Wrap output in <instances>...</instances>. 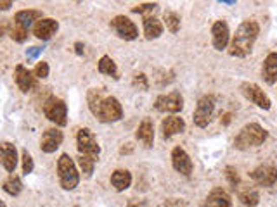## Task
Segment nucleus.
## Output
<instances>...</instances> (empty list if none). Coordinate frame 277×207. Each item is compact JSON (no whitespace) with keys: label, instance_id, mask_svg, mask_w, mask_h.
Instances as JSON below:
<instances>
[{"label":"nucleus","instance_id":"nucleus-22","mask_svg":"<svg viewBox=\"0 0 277 207\" xmlns=\"http://www.w3.org/2000/svg\"><path fill=\"white\" fill-rule=\"evenodd\" d=\"M111 185L116 192H125L132 185V175L127 170H116L111 175Z\"/></svg>","mask_w":277,"mask_h":207},{"label":"nucleus","instance_id":"nucleus-42","mask_svg":"<svg viewBox=\"0 0 277 207\" xmlns=\"http://www.w3.org/2000/svg\"><path fill=\"white\" fill-rule=\"evenodd\" d=\"M218 4H225V6H234V4H236V0H220Z\"/></svg>","mask_w":277,"mask_h":207},{"label":"nucleus","instance_id":"nucleus-26","mask_svg":"<svg viewBox=\"0 0 277 207\" xmlns=\"http://www.w3.org/2000/svg\"><path fill=\"white\" fill-rule=\"evenodd\" d=\"M2 188H4V192L9 193L11 197H18L21 193V190H23V181H21L19 176L9 175V178L4 181Z\"/></svg>","mask_w":277,"mask_h":207},{"label":"nucleus","instance_id":"nucleus-12","mask_svg":"<svg viewBox=\"0 0 277 207\" xmlns=\"http://www.w3.org/2000/svg\"><path fill=\"white\" fill-rule=\"evenodd\" d=\"M62 138H64V135H62L59 128H47L44 132V135H42V140H40L42 152H45V154L56 152L61 147Z\"/></svg>","mask_w":277,"mask_h":207},{"label":"nucleus","instance_id":"nucleus-2","mask_svg":"<svg viewBox=\"0 0 277 207\" xmlns=\"http://www.w3.org/2000/svg\"><path fill=\"white\" fill-rule=\"evenodd\" d=\"M268 133L258 122H248L246 126H243L241 132L237 133V137L234 138V147L239 150H248L253 147H260L263 142L267 140Z\"/></svg>","mask_w":277,"mask_h":207},{"label":"nucleus","instance_id":"nucleus-29","mask_svg":"<svg viewBox=\"0 0 277 207\" xmlns=\"http://www.w3.org/2000/svg\"><path fill=\"white\" fill-rule=\"evenodd\" d=\"M163 19H165V26L168 28L170 33H179L180 29V16L175 11H165L163 14Z\"/></svg>","mask_w":277,"mask_h":207},{"label":"nucleus","instance_id":"nucleus-1","mask_svg":"<svg viewBox=\"0 0 277 207\" xmlns=\"http://www.w3.org/2000/svg\"><path fill=\"white\" fill-rule=\"evenodd\" d=\"M260 35V24L253 19L243 21L236 29L229 45V54L232 57H246L251 54L253 45Z\"/></svg>","mask_w":277,"mask_h":207},{"label":"nucleus","instance_id":"nucleus-28","mask_svg":"<svg viewBox=\"0 0 277 207\" xmlns=\"http://www.w3.org/2000/svg\"><path fill=\"white\" fill-rule=\"evenodd\" d=\"M132 12H135V14H141L144 19H151L154 18V14L158 12V4L156 2H148V4H138L132 9Z\"/></svg>","mask_w":277,"mask_h":207},{"label":"nucleus","instance_id":"nucleus-25","mask_svg":"<svg viewBox=\"0 0 277 207\" xmlns=\"http://www.w3.org/2000/svg\"><path fill=\"white\" fill-rule=\"evenodd\" d=\"M99 73H102V74H108V76H111V78H115V79H118V67H116V62L113 61L109 56H102L99 59Z\"/></svg>","mask_w":277,"mask_h":207},{"label":"nucleus","instance_id":"nucleus-34","mask_svg":"<svg viewBox=\"0 0 277 207\" xmlns=\"http://www.w3.org/2000/svg\"><path fill=\"white\" fill-rule=\"evenodd\" d=\"M21 159H23V173L24 175H30V173L33 171V168H35V164H33V157L26 149L23 150V157Z\"/></svg>","mask_w":277,"mask_h":207},{"label":"nucleus","instance_id":"nucleus-14","mask_svg":"<svg viewBox=\"0 0 277 207\" xmlns=\"http://www.w3.org/2000/svg\"><path fill=\"white\" fill-rule=\"evenodd\" d=\"M212 36H213V47L217 50H225L230 42L229 24L224 19L215 21L212 26Z\"/></svg>","mask_w":277,"mask_h":207},{"label":"nucleus","instance_id":"nucleus-5","mask_svg":"<svg viewBox=\"0 0 277 207\" xmlns=\"http://www.w3.org/2000/svg\"><path fill=\"white\" fill-rule=\"evenodd\" d=\"M44 114L49 121H52L56 126L68 125V105L62 99L50 95L44 102Z\"/></svg>","mask_w":277,"mask_h":207},{"label":"nucleus","instance_id":"nucleus-27","mask_svg":"<svg viewBox=\"0 0 277 207\" xmlns=\"http://www.w3.org/2000/svg\"><path fill=\"white\" fill-rule=\"evenodd\" d=\"M237 197H239V200L243 202V205H245V207H255V205H258V202H260V195H258V192L255 188L241 190Z\"/></svg>","mask_w":277,"mask_h":207},{"label":"nucleus","instance_id":"nucleus-6","mask_svg":"<svg viewBox=\"0 0 277 207\" xmlns=\"http://www.w3.org/2000/svg\"><path fill=\"white\" fill-rule=\"evenodd\" d=\"M213 112H215V97L213 95H203L196 104L194 109V116H192V121L198 128H206V126L212 122Z\"/></svg>","mask_w":277,"mask_h":207},{"label":"nucleus","instance_id":"nucleus-37","mask_svg":"<svg viewBox=\"0 0 277 207\" xmlns=\"http://www.w3.org/2000/svg\"><path fill=\"white\" fill-rule=\"evenodd\" d=\"M42 52H44V47H39V45H37V47H31V49H28V50H26V57L31 61V59H37V57H39Z\"/></svg>","mask_w":277,"mask_h":207},{"label":"nucleus","instance_id":"nucleus-15","mask_svg":"<svg viewBox=\"0 0 277 207\" xmlns=\"http://www.w3.org/2000/svg\"><path fill=\"white\" fill-rule=\"evenodd\" d=\"M0 162H2L6 171L14 173L16 166H18V150H16L14 143L11 142L0 143Z\"/></svg>","mask_w":277,"mask_h":207},{"label":"nucleus","instance_id":"nucleus-18","mask_svg":"<svg viewBox=\"0 0 277 207\" xmlns=\"http://www.w3.org/2000/svg\"><path fill=\"white\" fill-rule=\"evenodd\" d=\"M203 207H234L232 198L224 188L217 187L208 193V197L204 198Z\"/></svg>","mask_w":277,"mask_h":207},{"label":"nucleus","instance_id":"nucleus-23","mask_svg":"<svg viewBox=\"0 0 277 207\" xmlns=\"http://www.w3.org/2000/svg\"><path fill=\"white\" fill-rule=\"evenodd\" d=\"M42 19V12L40 11H35V9H24V11H19L16 12L14 16V21L19 24V26L23 28H30L33 23H37V21Z\"/></svg>","mask_w":277,"mask_h":207},{"label":"nucleus","instance_id":"nucleus-17","mask_svg":"<svg viewBox=\"0 0 277 207\" xmlns=\"http://www.w3.org/2000/svg\"><path fill=\"white\" fill-rule=\"evenodd\" d=\"M186 130V121L179 116H168L161 122V135L165 140H170L171 137L182 133Z\"/></svg>","mask_w":277,"mask_h":207},{"label":"nucleus","instance_id":"nucleus-32","mask_svg":"<svg viewBox=\"0 0 277 207\" xmlns=\"http://www.w3.org/2000/svg\"><path fill=\"white\" fill-rule=\"evenodd\" d=\"M132 87H133V88H138V90H142V92L149 90V79H148V76H146L144 73L133 74V78H132Z\"/></svg>","mask_w":277,"mask_h":207},{"label":"nucleus","instance_id":"nucleus-11","mask_svg":"<svg viewBox=\"0 0 277 207\" xmlns=\"http://www.w3.org/2000/svg\"><path fill=\"white\" fill-rule=\"evenodd\" d=\"M111 28L115 29V33L123 40H135L138 36V28L135 26L132 19L125 18V16H116L111 21Z\"/></svg>","mask_w":277,"mask_h":207},{"label":"nucleus","instance_id":"nucleus-21","mask_svg":"<svg viewBox=\"0 0 277 207\" xmlns=\"http://www.w3.org/2000/svg\"><path fill=\"white\" fill-rule=\"evenodd\" d=\"M262 76L268 85H274L277 81V52H270L265 57L262 66Z\"/></svg>","mask_w":277,"mask_h":207},{"label":"nucleus","instance_id":"nucleus-35","mask_svg":"<svg viewBox=\"0 0 277 207\" xmlns=\"http://www.w3.org/2000/svg\"><path fill=\"white\" fill-rule=\"evenodd\" d=\"M33 74H35V78H40V79L47 78L49 76V64L44 61L39 62V64L35 66V69H33Z\"/></svg>","mask_w":277,"mask_h":207},{"label":"nucleus","instance_id":"nucleus-9","mask_svg":"<svg viewBox=\"0 0 277 207\" xmlns=\"http://www.w3.org/2000/svg\"><path fill=\"white\" fill-rule=\"evenodd\" d=\"M184 107V99L179 92H170V94H163L159 95L154 102V109L159 112H165V114H177L182 111Z\"/></svg>","mask_w":277,"mask_h":207},{"label":"nucleus","instance_id":"nucleus-8","mask_svg":"<svg viewBox=\"0 0 277 207\" xmlns=\"http://www.w3.org/2000/svg\"><path fill=\"white\" fill-rule=\"evenodd\" d=\"M77 147L82 155H92V157H99L100 147L97 143L95 135L89 128H82L77 133Z\"/></svg>","mask_w":277,"mask_h":207},{"label":"nucleus","instance_id":"nucleus-31","mask_svg":"<svg viewBox=\"0 0 277 207\" xmlns=\"http://www.w3.org/2000/svg\"><path fill=\"white\" fill-rule=\"evenodd\" d=\"M9 35L14 42H18V44H23V42H26L28 38V29L19 26L18 23H16L14 19H12V23L9 24Z\"/></svg>","mask_w":277,"mask_h":207},{"label":"nucleus","instance_id":"nucleus-40","mask_svg":"<svg viewBox=\"0 0 277 207\" xmlns=\"http://www.w3.org/2000/svg\"><path fill=\"white\" fill-rule=\"evenodd\" d=\"M127 207H149L146 202H141V200H132V202H128V205Z\"/></svg>","mask_w":277,"mask_h":207},{"label":"nucleus","instance_id":"nucleus-3","mask_svg":"<svg viewBox=\"0 0 277 207\" xmlns=\"http://www.w3.org/2000/svg\"><path fill=\"white\" fill-rule=\"evenodd\" d=\"M57 175L59 183L64 190H75L80 183V173L77 170L75 160L68 154H62L57 160Z\"/></svg>","mask_w":277,"mask_h":207},{"label":"nucleus","instance_id":"nucleus-13","mask_svg":"<svg viewBox=\"0 0 277 207\" xmlns=\"http://www.w3.org/2000/svg\"><path fill=\"white\" fill-rule=\"evenodd\" d=\"M171 166H174L175 171L184 176H191L192 168H194L189 154L182 149V147H175V149L171 150Z\"/></svg>","mask_w":277,"mask_h":207},{"label":"nucleus","instance_id":"nucleus-41","mask_svg":"<svg viewBox=\"0 0 277 207\" xmlns=\"http://www.w3.org/2000/svg\"><path fill=\"white\" fill-rule=\"evenodd\" d=\"M75 50H77L78 56H83V44H80V42H77V44H75Z\"/></svg>","mask_w":277,"mask_h":207},{"label":"nucleus","instance_id":"nucleus-44","mask_svg":"<svg viewBox=\"0 0 277 207\" xmlns=\"http://www.w3.org/2000/svg\"><path fill=\"white\" fill-rule=\"evenodd\" d=\"M0 207H7V205H6V204H4V202H2V200H0Z\"/></svg>","mask_w":277,"mask_h":207},{"label":"nucleus","instance_id":"nucleus-4","mask_svg":"<svg viewBox=\"0 0 277 207\" xmlns=\"http://www.w3.org/2000/svg\"><path fill=\"white\" fill-rule=\"evenodd\" d=\"M92 114H94L100 122H115L123 117V109H121V104L116 97L108 95L100 100L97 109Z\"/></svg>","mask_w":277,"mask_h":207},{"label":"nucleus","instance_id":"nucleus-36","mask_svg":"<svg viewBox=\"0 0 277 207\" xmlns=\"http://www.w3.org/2000/svg\"><path fill=\"white\" fill-rule=\"evenodd\" d=\"M163 207H187L186 198H166Z\"/></svg>","mask_w":277,"mask_h":207},{"label":"nucleus","instance_id":"nucleus-7","mask_svg":"<svg viewBox=\"0 0 277 207\" xmlns=\"http://www.w3.org/2000/svg\"><path fill=\"white\" fill-rule=\"evenodd\" d=\"M239 90H241V94L245 95L250 102H253L257 105V107L263 109V111H268V109H270V105H272L270 99H268V95L257 85V83L245 81V83H241Z\"/></svg>","mask_w":277,"mask_h":207},{"label":"nucleus","instance_id":"nucleus-19","mask_svg":"<svg viewBox=\"0 0 277 207\" xmlns=\"http://www.w3.org/2000/svg\"><path fill=\"white\" fill-rule=\"evenodd\" d=\"M16 83H18L19 90L23 92V94H28V92L31 90L33 87L37 85L35 83V74H33V71L26 69L23 64L16 66Z\"/></svg>","mask_w":277,"mask_h":207},{"label":"nucleus","instance_id":"nucleus-30","mask_svg":"<svg viewBox=\"0 0 277 207\" xmlns=\"http://www.w3.org/2000/svg\"><path fill=\"white\" fill-rule=\"evenodd\" d=\"M95 162H97V157H92V155H82V154H80V157H78L80 170H82V173L87 176V178L92 176V173H94Z\"/></svg>","mask_w":277,"mask_h":207},{"label":"nucleus","instance_id":"nucleus-39","mask_svg":"<svg viewBox=\"0 0 277 207\" xmlns=\"http://www.w3.org/2000/svg\"><path fill=\"white\" fill-rule=\"evenodd\" d=\"M230 121H232V114H230V112H227V114H224V116H222V125H224V126L230 125Z\"/></svg>","mask_w":277,"mask_h":207},{"label":"nucleus","instance_id":"nucleus-16","mask_svg":"<svg viewBox=\"0 0 277 207\" xmlns=\"http://www.w3.org/2000/svg\"><path fill=\"white\" fill-rule=\"evenodd\" d=\"M59 29V23H57L56 19L52 18H42L40 21H37L35 26H33V35L37 38H40V40L47 42L52 38L54 33Z\"/></svg>","mask_w":277,"mask_h":207},{"label":"nucleus","instance_id":"nucleus-24","mask_svg":"<svg viewBox=\"0 0 277 207\" xmlns=\"http://www.w3.org/2000/svg\"><path fill=\"white\" fill-rule=\"evenodd\" d=\"M163 23L158 18H151V19H144V36L148 40H154V38H159L163 35Z\"/></svg>","mask_w":277,"mask_h":207},{"label":"nucleus","instance_id":"nucleus-33","mask_svg":"<svg viewBox=\"0 0 277 207\" xmlns=\"http://www.w3.org/2000/svg\"><path fill=\"white\" fill-rule=\"evenodd\" d=\"M225 178H227L230 187L236 188L237 185H239V175H237V170L234 166H227V168H225Z\"/></svg>","mask_w":277,"mask_h":207},{"label":"nucleus","instance_id":"nucleus-20","mask_svg":"<svg viewBox=\"0 0 277 207\" xmlns=\"http://www.w3.org/2000/svg\"><path fill=\"white\" fill-rule=\"evenodd\" d=\"M135 138L138 142H142V145L151 149L154 143V126H153V121L149 117H144L142 122L138 125L137 132H135Z\"/></svg>","mask_w":277,"mask_h":207},{"label":"nucleus","instance_id":"nucleus-38","mask_svg":"<svg viewBox=\"0 0 277 207\" xmlns=\"http://www.w3.org/2000/svg\"><path fill=\"white\" fill-rule=\"evenodd\" d=\"M12 7V2L11 0H0V11H7Z\"/></svg>","mask_w":277,"mask_h":207},{"label":"nucleus","instance_id":"nucleus-43","mask_svg":"<svg viewBox=\"0 0 277 207\" xmlns=\"http://www.w3.org/2000/svg\"><path fill=\"white\" fill-rule=\"evenodd\" d=\"M4 33H6V26H4V24L0 23V38L4 36Z\"/></svg>","mask_w":277,"mask_h":207},{"label":"nucleus","instance_id":"nucleus-10","mask_svg":"<svg viewBox=\"0 0 277 207\" xmlns=\"http://www.w3.org/2000/svg\"><path fill=\"white\" fill-rule=\"evenodd\" d=\"M250 178L258 187H272L277 181V168L274 164H260L250 173Z\"/></svg>","mask_w":277,"mask_h":207}]
</instances>
